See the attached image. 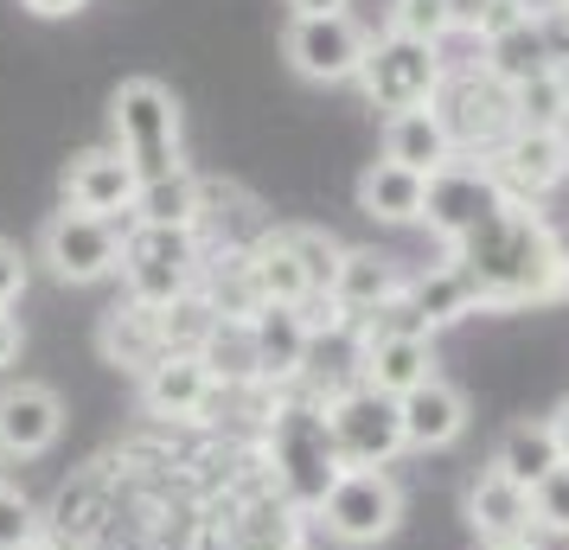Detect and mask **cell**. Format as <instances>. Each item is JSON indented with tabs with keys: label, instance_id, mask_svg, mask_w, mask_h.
<instances>
[{
	"label": "cell",
	"instance_id": "20",
	"mask_svg": "<svg viewBox=\"0 0 569 550\" xmlns=\"http://www.w3.org/2000/svg\"><path fill=\"white\" fill-rule=\"evenodd\" d=\"M403 289H410V276L397 269V257H385V250H346L327 294L339 301V314L359 327L365 314H378V308H385V301H397Z\"/></svg>",
	"mask_w": 569,
	"mask_h": 550
},
{
	"label": "cell",
	"instance_id": "17",
	"mask_svg": "<svg viewBox=\"0 0 569 550\" xmlns=\"http://www.w3.org/2000/svg\"><path fill=\"white\" fill-rule=\"evenodd\" d=\"M397 417H403V448L410 454H441V448H455L467 436V397L461 384H448L436 371L429 384L397 397Z\"/></svg>",
	"mask_w": 569,
	"mask_h": 550
},
{
	"label": "cell",
	"instance_id": "6",
	"mask_svg": "<svg viewBox=\"0 0 569 550\" xmlns=\"http://www.w3.org/2000/svg\"><path fill=\"white\" fill-rule=\"evenodd\" d=\"M313 524L346 550H371L385 544L390 531L403 524V487L390 468H346L327 487V499L313 506Z\"/></svg>",
	"mask_w": 569,
	"mask_h": 550
},
{
	"label": "cell",
	"instance_id": "28",
	"mask_svg": "<svg viewBox=\"0 0 569 550\" xmlns=\"http://www.w3.org/2000/svg\"><path fill=\"white\" fill-rule=\"evenodd\" d=\"M199 359L218 384H262L257 378V340H250V320H218L199 346Z\"/></svg>",
	"mask_w": 569,
	"mask_h": 550
},
{
	"label": "cell",
	"instance_id": "39",
	"mask_svg": "<svg viewBox=\"0 0 569 550\" xmlns=\"http://www.w3.org/2000/svg\"><path fill=\"white\" fill-rule=\"evenodd\" d=\"M13 359H20V320L0 314V371L13 366Z\"/></svg>",
	"mask_w": 569,
	"mask_h": 550
},
{
	"label": "cell",
	"instance_id": "37",
	"mask_svg": "<svg viewBox=\"0 0 569 550\" xmlns=\"http://www.w3.org/2000/svg\"><path fill=\"white\" fill-rule=\"evenodd\" d=\"M20 7H27L32 20H71V13L90 7V0H20Z\"/></svg>",
	"mask_w": 569,
	"mask_h": 550
},
{
	"label": "cell",
	"instance_id": "4",
	"mask_svg": "<svg viewBox=\"0 0 569 550\" xmlns=\"http://www.w3.org/2000/svg\"><path fill=\"white\" fill-rule=\"evenodd\" d=\"M206 269V237L186 224H129L122 231V294L141 308H173L180 294L199 289Z\"/></svg>",
	"mask_w": 569,
	"mask_h": 550
},
{
	"label": "cell",
	"instance_id": "15",
	"mask_svg": "<svg viewBox=\"0 0 569 550\" xmlns=\"http://www.w3.org/2000/svg\"><path fill=\"white\" fill-rule=\"evenodd\" d=\"M134 192H141V173L122 160V148H83V154L64 167V206L71 211L122 218V224H129Z\"/></svg>",
	"mask_w": 569,
	"mask_h": 550
},
{
	"label": "cell",
	"instance_id": "10",
	"mask_svg": "<svg viewBox=\"0 0 569 550\" xmlns=\"http://www.w3.org/2000/svg\"><path fill=\"white\" fill-rule=\"evenodd\" d=\"M365 52H371V32H365L352 13L288 20V32H282V58L301 83H352Z\"/></svg>",
	"mask_w": 569,
	"mask_h": 550
},
{
	"label": "cell",
	"instance_id": "21",
	"mask_svg": "<svg viewBox=\"0 0 569 550\" xmlns=\"http://www.w3.org/2000/svg\"><path fill=\"white\" fill-rule=\"evenodd\" d=\"M467 524H473L480 544H492V538H525L531 531V493L487 461V468L467 480Z\"/></svg>",
	"mask_w": 569,
	"mask_h": 550
},
{
	"label": "cell",
	"instance_id": "8",
	"mask_svg": "<svg viewBox=\"0 0 569 550\" xmlns=\"http://www.w3.org/2000/svg\"><path fill=\"white\" fill-rule=\"evenodd\" d=\"M327 429H333L339 468H390L403 448V417H397V397L371 391L365 378L327 391Z\"/></svg>",
	"mask_w": 569,
	"mask_h": 550
},
{
	"label": "cell",
	"instance_id": "19",
	"mask_svg": "<svg viewBox=\"0 0 569 550\" xmlns=\"http://www.w3.org/2000/svg\"><path fill=\"white\" fill-rule=\"evenodd\" d=\"M250 340H257V378L269 384V391L301 384L308 352H313V333H308V320L295 314V308H262V314L250 320Z\"/></svg>",
	"mask_w": 569,
	"mask_h": 550
},
{
	"label": "cell",
	"instance_id": "38",
	"mask_svg": "<svg viewBox=\"0 0 569 550\" xmlns=\"http://www.w3.org/2000/svg\"><path fill=\"white\" fill-rule=\"evenodd\" d=\"M352 0H288V20H313V13H346Z\"/></svg>",
	"mask_w": 569,
	"mask_h": 550
},
{
	"label": "cell",
	"instance_id": "9",
	"mask_svg": "<svg viewBox=\"0 0 569 550\" xmlns=\"http://www.w3.org/2000/svg\"><path fill=\"white\" fill-rule=\"evenodd\" d=\"M122 218H90V211L58 206L39 231V262L52 269L58 282L71 289H90V282H109L122 269Z\"/></svg>",
	"mask_w": 569,
	"mask_h": 550
},
{
	"label": "cell",
	"instance_id": "42",
	"mask_svg": "<svg viewBox=\"0 0 569 550\" xmlns=\"http://www.w3.org/2000/svg\"><path fill=\"white\" fill-rule=\"evenodd\" d=\"M20 550H64V538H58V531H39V538H27Z\"/></svg>",
	"mask_w": 569,
	"mask_h": 550
},
{
	"label": "cell",
	"instance_id": "29",
	"mask_svg": "<svg viewBox=\"0 0 569 550\" xmlns=\"http://www.w3.org/2000/svg\"><path fill=\"white\" fill-rule=\"evenodd\" d=\"M512 103H518V129H557V134H569V78H563V71H543V78L518 83Z\"/></svg>",
	"mask_w": 569,
	"mask_h": 550
},
{
	"label": "cell",
	"instance_id": "18",
	"mask_svg": "<svg viewBox=\"0 0 569 550\" xmlns=\"http://www.w3.org/2000/svg\"><path fill=\"white\" fill-rule=\"evenodd\" d=\"M352 371H359L371 391L385 397H410L416 384L436 378V340L429 333H403V340H365L352 352Z\"/></svg>",
	"mask_w": 569,
	"mask_h": 550
},
{
	"label": "cell",
	"instance_id": "7",
	"mask_svg": "<svg viewBox=\"0 0 569 550\" xmlns=\"http://www.w3.org/2000/svg\"><path fill=\"white\" fill-rule=\"evenodd\" d=\"M441 78H448V58L441 46H422V39H403V32H371V52L359 64V90L371 109L385 116H403V109H429L436 103Z\"/></svg>",
	"mask_w": 569,
	"mask_h": 550
},
{
	"label": "cell",
	"instance_id": "16",
	"mask_svg": "<svg viewBox=\"0 0 569 550\" xmlns=\"http://www.w3.org/2000/svg\"><path fill=\"white\" fill-rule=\"evenodd\" d=\"M97 352H103V366L129 371V378H148V371L173 352L167 346V320H160V308H141V301H116V308H103V320H97Z\"/></svg>",
	"mask_w": 569,
	"mask_h": 550
},
{
	"label": "cell",
	"instance_id": "30",
	"mask_svg": "<svg viewBox=\"0 0 569 550\" xmlns=\"http://www.w3.org/2000/svg\"><path fill=\"white\" fill-rule=\"evenodd\" d=\"M282 237H288V250L301 257V269H308V282H313V289H320V294L333 289L346 243H339L333 231H320V224H282Z\"/></svg>",
	"mask_w": 569,
	"mask_h": 550
},
{
	"label": "cell",
	"instance_id": "11",
	"mask_svg": "<svg viewBox=\"0 0 569 550\" xmlns=\"http://www.w3.org/2000/svg\"><path fill=\"white\" fill-rule=\"evenodd\" d=\"M492 173V186L518 199V206H543L557 186L569 180V134L557 129H512L487 160H480Z\"/></svg>",
	"mask_w": 569,
	"mask_h": 550
},
{
	"label": "cell",
	"instance_id": "2",
	"mask_svg": "<svg viewBox=\"0 0 569 550\" xmlns=\"http://www.w3.org/2000/svg\"><path fill=\"white\" fill-rule=\"evenodd\" d=\"M262 468L276 480V493L313 519V506L327 499L339 473V448H333V429H327V397L320 391H301V384H288L276 391L269 403V417H262Z\"/></svg>",
	"mask_w": 569,
	"mask_h": 550
},
{
	"label": "cell",
	"instance_id": "32",
	"mask_svg": "<svg viewBox=\"0 0 569 550\" xmlns=\"http://www.w3.org/2000/svg\"><path fill=\"white\" fill-rule=\"evenodd\" d=\"M531 524L550 531V538H569V461L550 468L538 487H531Z\"/></svg>",
	"mask_w": 569,
	"mask_h": 550
},
{
	"label": "cell",
	"instance_id": "31",
	"mask_svg": "<svg viewBox=\"0 0 569 550\" xmlns=\"http://www.w3.org/2000/svg\"><path fill=\"white\" fill-rule=\"evenodd\" d=\"M385 32H403V39H422V46H448L455 20H448L441 0H385Z\"/></svg>",
	"mask_w": 569,
	"mask_h": 550
},
{
	"label": "cell",
	"instance_id": "12",
	"mask_svg": "<svg viewBox=\"0 0 569 550\" xmlns=\"http://www.w3.org/2000/svg\"><path fill=\"white\" fill-rule=\"evenodd\" d=\"M64 436V397L46 378L0 384V461H39Z\"/></svg>",
	"mask_w": 569,
	"mask_h": 550
},
{
	"label": "cell",
	"instance_id": "13",
	"mask_svg": "<svg viewBox=\"0 0 569 550\" xmlns=\"http://www.w3.org/2000/svg\"><path fill=\"white\" fill-rule=\"evenodd\" d=\"M506 192L492 186V173L480 160H448L441 173H429V206H422V224L441 237V250L455 243L461 231H473L492 206H499Z\"/></svg>",
	"mask_w": 569,
	"mask_h": 550
},
{
	"label": "cell",
	"instance_id": "27",
	"mask_svg": "<svg viewBox=\"0 0 569 550\" xmlns=\"http://www.w3.org/2000/svg\"><path fill=\"white\" fill-rule=\"evenodd\" d=\"M129 224H186L199 231V173H167V180H141Z\"/></svg>",
	"mask_w": 569,
	"mask_h": 550
},
{
	"label": "cell",
	"instance_id": "43",
	"mask_svg": "<svg viewBox=\"0 0 569 550\" xmlns=\"http://www.w3.org/2000/svg\"><path fill=\"white\" fill-rule=\"evenodd\" d=\"M563 7H569V0H563Z\"/></svg>",
	"mask_w": 569,
	"mask_h": 550
},
{
	"label": "cell",
	"instance_id": "24",
	"mask_svg": "<svg viewBox=\"0 0 569 550\" xmlns=\"http://www.w3.org/2000/svg\"><path fill=\"white\" fill-rule=\"evenodd\" d=\"M385 160L410 167V173H441L455 148H448V129H441L436 109H403V116H385Z\"/></svg>",
	"mask_w": 569,
	"mask_h": 550
},
{
	"label": "cell",
	"instance_id": "25",
	"mask_svg": "<svg viewBox=\"0 0 569 550\" xmlns=\"http://www.w3.org/2000/svg\"><path fill=\"white\" fill-rule=\"evenodd\" d=\"M403 294H410V308L422 314V327H429V333H441V327H455V320H467V314H480L473 282H467V276H461L448 257L429 262V269H416Z\"/></svg>",
	"mask_w": 569,
	"mask_h": 550
},
{
	"label": "cell",
	"instance_id": "14",
	"mask_svg": "<svg viewBox=\"0 0 569 550\" xmlns=\"http://www.w3.org/2000/svg\"><path fill=\"white\" fill-rule=\"evenodd\" d=\"M141 384V410L154 422H206L218 410V378L206 371L199 352H167L148 378H134Z\"/></svg>",
	"mask_w": 569,
	"mask_h": 550
},
{
	"label": "cell",
	"instance_id": "34",
	"mask_svg": "<svg viewBox=\"0 0 569 550\" xmlns=\"http://www.w3.org/2000/svg\"><path fill=\"white\" fill-rule=\"evenodd\" d=\"M538 32H543V52H550V71L569 78V7L563 0H550V7L538 13Z\"/></svg>",
	"mask_w": 569,
	"mask_h": 550
},
{
	"label": "cell",
	"instance_id": "22",
	"mask_svg": "<svg viewBox=\"0 0 569 550\" xmlns=\"http://www.w3.org/2000/svg\"><path fill=\"white\" fill-rule=\"evenodd\" d=\"M352 199L371 224H422V206H429V180L397 167V160H371L352 186Z\"/></svg>",
	"mask_w": 569,
	"mask_h": 550
},
{
	"label": "cell",
	"instance_id": "40",
	"mask_svg": "<svg viewBox=\"0 0 569 550\" xmlns=\"http://www.w3.org/2000/svg\"><path fill=\"white\" fill-rule=\"evenodd\" d=\"M550 429H557V448H563V461H569V397L557 403V417H550Z\"/></svg>",
	"mask_w": 569,
	"mask_h": 550
},
{
	"label": "cell",
	"instance_id": "41",
	"mask_svg": "<svg viewBox=\"0 0 569 550\" xmlns=\"http://www.w3.org/2000/svg\"><path fill=\"white\" fill-rule=\"evenodd\" d=\"M480 550H538V538L525 531V538H492V544H480Z\"/></svg>",
	"mask_w": 569,
	"mask_h": 550
},
{
	"label": "cell",
	"instance_id": "23",
	"mask_svg": "<svg viewBox=\"0 0 569 550\" xmlns=\"http://www.w3.org/2000/svg\"><path fill=\"white\" fill-rule=\"evenodd\" d=\"M492 468L506 473V480H518L525 493L538 487L550 468H563V448H557V429H550V417H518L506 422V436H499V448H492Z\"/></svg>",
	"mask_w": 569,
	"mask_h": 550
},
{
	"label": "cell",
	"instance_id": "1",
	"mask_svg": "<svg viewBox=\"0 0 569 550\" xmlns=\"http://www.w3.org/2000/svg\"><path fill=\"white\" fill-rule=\"evenodd\" d=\"M448 262L473 282L480 314H518V308H557L569 301V243L538 206H499L448 243Z\"/></svg>",
	"mask_w": 569,
	"mask_h": 550
},
{
	"label": "cell",
	"instance_id": "36",
	"mask_svg": "<svg viewBox=\"0 0 569 550\" xmlns=\"http://www.w3.org/2000/svg\"><path fill=\"white\" fill-rule=\"evenodd\" d=\"M441 7H448V20H455V32H461V39H473L480 13H487V0H441Z\"/></svg>",
	"mask_w": 569,
	"mask_h": 550
},
{
	"label": "cell",
	"instance_id": "5",
	"mask_svg": "<svg viewBox=\"0 0 569 550\" xmlns=\"http://www.w3.org/2000/svg\"><path fill=\"white\" fill-rule=\"evenodd\" d=\"M429 109L441 116L455 160H487L492 148L518 129L512 90H506L499 78H487L480 64H448V78H441V90H436Z\"/></svg>",
	"mask_w": 569,
	"mask_h": 550
},
{
	"label": "cell",
	"instance_id": "26",
	"mask_svg": "<svg viewBox=\"0 0 569 550\" xmlns=\"http://www.w3.org/2000/svg\"><path fill=\"white\" fill-rule=\"evenodd\" d=\"M480 71L487 78H499L506 90H518V83H531L550 71V52H543V32H538V13H525L518 27L492 32V39H480Z\"/></svg>",
	"mask_w": 569,
	"mask_h": 550
},
{
	"label": "cell",
	"instance_id": "33",
	"mask_svg": "<svg viewBox=\"0 0 569 550\" xmlns=\"http://www.w3.org/2000/svg\"><path fill=\"white\" fill-rule=\"evenodd\" d=\"M46 524H39V506H32L20 487H7L0 480V550H20L27 538H39Z\"/></svg>",
	"mask_w": 569,
	"mask_h": 550
},
{
	"label": "cell",
	"instance_id": "35",
	"mask_svg": "<svg viewBox=\"0 0 569 550\" xmlns=\"http://www.w3.org/2000/svg\"><path fill=\"white\" fill-rule=\"evenodd\" d=\"M20 294H27V257L0 237V314H13V308H20Z\"/></svg>",
	"mask_w": 569,
	"mask_h": 550
},
{
	"label": "cell",
	"instance_id": "3",
	"mask_svg": "<svg viewBox=\"0 0 569 550\" xmlns=\"http://www.w3.org/2000/svg\"><path fill=\"white\" fill-rule=\"evenodd\" d=\"M109 122H116V148L141 180H167L186 167V129H180V97L160 78H129L109 97Z\"/></svg>",
	"mask_w": 569,
	"mask_h": 550
}]
</instances>
